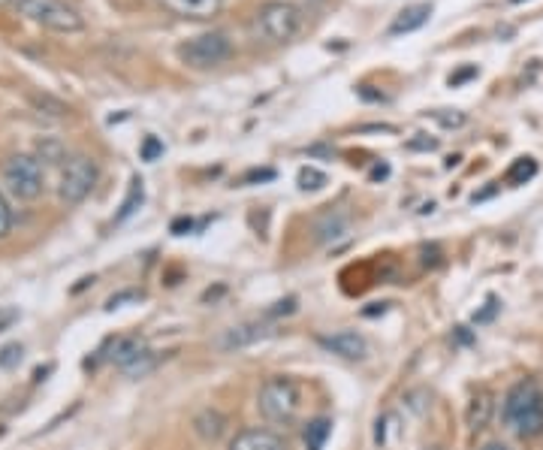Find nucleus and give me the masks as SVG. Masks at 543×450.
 <instances>
[{
	"mask_svg": "<svg viewBox=\"0 0 543 450\" xmlns=\"http://www.w3.org/2000/svg\"><path fill=\"white\" fill-rule=\"evenodd\" d=\"M480 76V70L477 67H462V70H456V73H450V88H459V85H465L468 79H477Z\"/></svg>",
	"mask_w": 543,
	"mask_h": 450,
	"instance_id": "25",
	"label": "nucleus"
},
{
	"mask_svg": "<svg viewBox=\"0 0 543 450\" xmlns=\"http://www.w3.org/2000/svg\"><path fill=\"white\" fill-rule=\"evenodd\" d=\"M269 330H266V324H260V321H251V324H239V327H233V330H227L221 339H218V348H224V351H236V348H245V345H254L257 339H263Z\"/></svg>",
	"mask_w": 543,
	"mask_h": 450,
	"instance_id": "12",
	"label": "nucleus"
},
{
	"mask_svg": "<svg viewBox=\"0 0 543 450\" xmlns=\"http://www.w3.org/2000/svg\"><path fill=\"white\" fill-rule=\"evenodd\" d=\"M299 31H302V10L296 4H290V0H266V4H260L254 16V34L263 43L281 46L290 43Z\"/></svg>",
	"mask_w": 543,
	"mask_h": 450,
	"instance_id": "2",
	"label": "nucleus"
},
{
	"mask_svg": "<svg viewBox=\"0 0 543 450\" xmlns=\"http://www.w3.org/2000/svg\"><path fill=\"white\" fill-rule=\"evenodd\" d=\"M142 200H145V185H142V179H133V182H130V191H127L124 203H121V212L115 215V221L121 224V221H127L130 215H136L139 206H142Z\"/></svg>",
	"mask_w": 543,
	"mask_h": 450,
	"instance_id": "17",
	"label": "nucleus"
},
{
	"mask_svg": "<svg viewBox=\"0 0 543 450\" xmlns=\"http://www.w3.org/2000/svg\"><path fill=\"white\" fill-rule=\"evenodd\" d=\"M408 148H411V152H435L438 139H429V136L417 133V139H408Z\"/></svg>",
	"mask_w": 543,
	"mask_h": 450,
	"instance_id": "26",
	"label": "nucleus"
},
{
	"mask_svg": "<svg viewBox=\"0 0 543 450\" xmlns=\"http://www.w3.org/2000/svg\"><path fill=\"white\" fill-rule=\"evenodd\" d=\"M272 179H275V170H251V173H245L242 185H251V182H272Z\"/></svg>",
	"mask_w": 543,
	"mask_h": 450,
	"instance_id": "29",
	"label": "nucleus"
},
{
	"mask_svg": "<svg viewBox=\"0 0 543 450\" xmlns=\"http://www.w3.org/2000/svg\"><path fill=\"white\" fill-rule=\"evenodd\" d=\"M233 55V43L227 34L221 31H209V34H200L188 43L178 46V58L181 64H188L194 70H212V67H221L227 58Z\"/></svg>",
	"mask_w": 543,
	"mask_h": 450,
	"instance_id": "5",
	"label": "nucleus"
},
{
	"mask_svg": "<svg viewBox=\"0 0 543 450\" xmlns=\"http://www.w3.org/2000/svg\"><path fill=\"white\" fill-rule=\"evenodd\" d=\"M163 142L157 139V136H145V142H142V148H139V155H142V161H157V158H163Z\"/></svg>",
	"mask_w": 543,
	"mask_h": 450,
	"instance_id": "22",
	"label": "nucleus"
},
{
	"mask_svg": "<svg viewBox=\"0 0 543 450\" xmlns=\"http://www.w3.org/2000/svg\"><path fill=\"white\" fill-rule=\"evenodd\" d=\"M483 450H510V447H507V444H501V441H489Z\"/></svg>",
	"mask_w": 543,
	"mask_h": 450,
	"instance_id": "33",
	"label": "nucleus"
},
{
	"mask_svg": "<svg viewBox=\"0 0 543 450\" xmlns=\"http://www.w3.org/2000/svg\"><path fill=\"white\" fill-rule=\"evenodd\" d=\"M329 432H332V423H329L326 417H317V420H311V423L305 426V432H302V438H305V447H308V450H323V444H326Z\"/></svg>",
	"mask_w": 543,
	"mask_h": 450,
	"instance_id": "16",
	"label": "nucleus"
},
{
	"mask_svg": "<svg viewBox=\"0 0 543 450\" xmlns=\"http://www.w3.org/2000/svg\"><path fill=\"white\" fill-rule=\"evenodd\" d=\"M4 182L13 197L37 200L43 194V167L31 155H16L4 164Z\"/></svg>",
	"mask_w": 543,
	"mask_h": 450,
	"instance_id": "6",
	"label": "nucleus"
},
{
	"mask_svg": "<svg viewBox=\"0 0 543 450\" xmlns=\"http://www.w3.org/2000/svg\"><path fill=\"white\" fill-rule=\"evenodd\" d=\"M317 342H320V348H326L329 354H338L344 360H362V357H366V351H369L366 339H362L359 333H350V330L332 333V336H320Z\"/></svg>",
	"mask_w": 543,
	"mask_h": 450,
	"instance_id": "8",
	"label": "nucleus"
},
{
	"mask_svg": "<svg viewBox=\"0 0 543 450\" xmlns=\"http://www.w3.org/2000/svg\"><path fill=\"white\" fill-rule=\"evenodd\" d=\"M163 10H169L172 16H181V19H212L221 13V4L224 0H157Z\"/></svg>",
	"mask_w": 543,
	"mask_h": 450,
	"instance_id": "9",
	"label": "nucleus"
},
{
	"mask_svg": "<svg viewBox=\"0 0 543 450\" xmlns=\"http://www.w3.org/2000/svg\"><path fill=\"white\" fill-rule=\"evenodd\" d=\"M323 185H326V176L320 170H314V167H302L299 170V188L302 191H320Z\"/></svg>",
	"mask_w": 543,
	"mask_h": 450,
	"instance_id": "20",
	"label": "nucleus"
},
{
	"mask_svg": "<svg viewBox=\"0 0 543 450\" xmlns=\"http://www.w3.org/2000/svg\"><path fill=\"white\" fill-rule=\"evenodd\" d=\"M432 4H411V7H405L396 19H393V25H390V37H402V34H414V31H420V28H426L429 25V19H432Z\"/></svg>",
	"mask_w": 543,
	"mask_h": 450,
	"instance_id": "10",
	"label": "nucleus"
},
{
	"mask_svg": "<svg viewBox=\"0 0 543 450\" xmlns=\"http://www.w3.org/2000/svg\"><path fill=\"white\" fill-rule=\"evenodd\" d=\"M387 173H390V170H387V167H378V170H375V173H372V179H384V176H387Z\"/></svg>",
	"mask_w": 543,
	"mask_h": 450,
	"instance_id": "34",
	"label": "nucleus"
},
{
	"mask_svg": "<svg viewBox=\"0 0 543 450\" xmlns=\"http://www.w3.org/2000/svg\"><path fill=\"white\" fill-rule=\"evenodd\" d=\"M302 405L299 384L293 378L275 375L260 387V411L269 423H293Z\"/></svg>",
	"mask_w": 543,
	"mask_h": 450,
	"instance_id": "4",
	"label": "nucleus"
},
{
	"mask_svg": "<svg viewBox=\"0 0 543 450\" xmlns=\"http://www.w3.org/2000/svg\"><path fill=\"white\" fill-rule=\"evenodd\" d=\"M501 306H498V299L495 296H489L486 299V309H480L477 315H474V324H489L492 318H495V312H498Z\"/></svg>",
	"mask_w": 543,
	"mask_h": 450,
	"instance_id": "27",
	"label": "nucleus"
},
{
	"mask_svg": "<svg viewBox=\"0 0 543 450\" xmlns=\"http://www.w3.org/2000/svg\"><path fill=\"white\" fill-rule=\"evenodd\" d=\"M10 227H13V212H10L4 194H0V239H4V236L10 233Z\"/></svg>",
	"mask_w": 543,
	"mask_h": 450,
	"instance_id": "28",
	"label": "nucleus"
},
{
	"mask_svg": "<svg viewBox=\"0 0 543 450\" xmlns=\"http://www.w3.org/2000/svg\"><path fill=\"white\" fill-rule=\"evenodd\" d=\"M97 176H100V170H97V164L91 158H85V155L70 158L64 164V173H61V188H58L61 200L64 203H82L94 191Z\"/></svg>",
	"mask_w": 543,
	"mask_h": 450,
	"instance_id": "7",
	"label": "nucleus"
},
{
	"mask_svg": "<svg viewBox=\"0 0 543 450\" xmlns=\"http://www.w3.org/2000/svg\"><path fill=\"white\" fill-rule=\"evenodd\" d=\"M504 426L519 438H537L543 432V390L534 378L516 381L501 405Z\"/></svg>",
	"mask_w": 543,
	"mask_h": 450,
	"instance_id": "1",
	"label": "nucleus"
},
{
	"mask_svg": "<svg viewBox=\"0 0 543 450\" xmlns=\"http://www.w3.org/2000/svg\"><path fill=\"white\" fill-rule=\"evenodd\" d=\"M16 318H19V315H16L13 309H7V312H0V333H4V330H7V327H10V324L16 321Z\"/></svg>",
	"mask_w": 543,
	"mask_h": 450,
	"instance_id": "31",
	"label": "nucleus"
},
{
	"mask_svg": "<svg viewBox=\"0 0 543 450\" xmlns=\"http://www.w3.org/2000/svg\"><path fill=\"white\" fill-rule=\"evenodd\" d=\"M230 450H290L287 441L269 429H245L233 438Z\"/></svg>",
	"mask_w": 543,
	"mask_h": 450,
	"instance_id": "11",
	"label": "nucleus"
},
{
	"mask_svg": "<svg viewBox=\"0 0 543 450\" xmlns=\"http://www.w3.org/2000/svg\"><path fill=\"white\" fill-rule=\"evenodd\" d=\"M19 360H22V345H7L4 351H0V366L4 369H13Z\"/></svg>",
	"mask_w": 543,
	"mask_h": 450,
	"instance_id": "24",
	"label": "nucleus"
},
{
	"mask_svg": "<svg viewBox=\"0 0 543 450\" xmlns=\"http://www.w3.org/2000/svg\"><path fill=\"white\" fill-rule=\"evenodd\" d=\"M139 299H142V293H139V290H124V293H115V296L109 299L106 309L112 312V309H121L124 303H139Z\"/></svg>",
	"mask_w": 543,
	"mask_h": 450,
	"instance_id": "23",
	"label": "nucleus"
},
{
	"mask_svg": "<svg viewBox=\"0 0 543 450\" xmlns=\"http://www.w3.org/2000/svg\"><path fill=\"white\" fill-rule=\"evenodd\" d=\"M142 351H145L142 339H118V342H115V351H112V363L124 372Z\"/></svg>",
	"mask_w": 543,
	"mask_h": 450,
	"instance_id": "14",
	"label": "nucleus"
},
{
	"mask_svg": "<svg viewBox=\"0 0 543 450\" xmlns=\"http://www.w3.org/2000/svg\"><path fill=\"white\" fill-rule=\"evenodd\" d=\"M344 230H347V224H344V218H338V215H329V218H326V224H320V227H317V233H320V239H323V242L338 239Z\"/></svg>",
	"mask_w": 543,
	"mask_h": 450,
	"instance_id": "21",
	"label": "nucleus"
},
{
	"mask_svg": "<svg viewBox=\"0 0 543 450\" xmlns=\"http://www.w3.org/2000/svg\"><path fill=\"white\" fill-rule=\"evenodd\" d=\"M537 176V161L534 158H516L510 164V170L504 173V182L507 185H525Z\"/></svg>",
	"mask_w": 543,
	"mask_h": 450,
	"instance_id": "15",
	"label": "nucleus"
},
{
	"mask_svg": "<svg viewBox=\"0 0 543 450\" xmlns=\"http://www.w3.org/2000/svg\"><path fill=\"white\" fill-rule=\"evenodd\" d=\"M432 118H435L441 127H447V130H459V127H465V124H468V115H465V112H459V109H435V112H432Z\"/></svg>",
	"mask_w": 543,
	"mask_h": 450,
	"instance_id": "19",
	"label": "nucleus"
},
{
	"mask_svg": "<svg viewBox=\"0 0 543 450\" xmlns=\"http://www.w3.org/2000/svg\"><path fill=\"white\" fill-rule=\"evenodd\" d=\"M492 408H495V402H492V393L489 390H477L474 396H471V402H468V426L474 429V432H480V429H486V423H489V417H492Z\"/></svg>",
	"mask_w": 543,
	"mask_h": 450,
	"instance_id": "13",
	"label": "nucleus"
},
{
	"mask_svg": "<svg viewBox=\"0 0 543 450\" xmlns=\"http://www.w3.org/2000/svg\"><path fill=\"white\" fill-rule=\"evenodd\" d=\"M191 230H194V221H191V218L172 221V233H175V236H185V233H191Z\"/></svg>",
	"mask_w": 543,
	"mask_h": 450,
	"instance_id": "30",
	"label": "nucleus"
},
{
	"mask_svg": "<svg viewBox=\"0 0 543 450\" xmlns=\"http://www.w3.org/2000/svg\"><path fill=\"white\" fill-rule=\"evenodd\" d=\"M495 191H498V185H495V182H492V185H489V188H486V191H483V194H474V197H471V200H474V203H483V200H486V197H492V194H495Z\"/></svg>",
	"mask_w": 543,
	"mask_h": 450,
	"instance_id": "32",
	"label": "nucleus"
},
{
	"mask_svg": "<svg viewBox=\"0 0 543 450\" xmlns=\"http://www.w3.org/2000/svg\"><path fill=\"white\" fill-rule=\"evenodd\" d=\"M0 4H10L25 19L37 22L55 34H76L85 28L79 10L73 4H67V0H0Z\"/></svg>",
	"mask_w": 543,
	"mask_h": 450,
	"instance_id": "3",
	"label": "nucleus"
},
{
	"mask_svg": "<svg viewBox=\"0 0 543 450\" xmlns=\"http://www.w3.org/2000/svg\"><path fill=\"white\" fill-rule=\"evenodd\" d=\"M423 450H444V447H438V444H432V447H423Z\"/></svg>",
	"mask_w": 543,
	"mask_h": 450,
	"instance_id": "35",
	"label": "nucleus"
},
{
	"mask_svg": "<svg viewBox=\"0 0 543 450\" xmlns=\"http://www.w3.org/2000/svg\"><path fill=\"white\" fill-rule=\"evenodd\" d=\"M154 366H157V357H154V351H148V348H145V351H142V354H139V357H136L127 369H124V375H127V378H145Z\"/></svg>",
	"mask_w": 543,
	"mask_h": 450,
	"instance_id": "18",
	"label": "nucleus"
},
{
	"mask_svg": "<svg viewBox=\"0 0 543 450\" xmlns=\"http://www.w3.org/2000/svg\"><path fill=\"white\" fill-rule=\"evenodd\" d=\"M510 4H522V0H510Z\"/></svg>",
	"mask_w": 543,
	"mask_h": 450,
	"instance_id": "36",
	"label": "nucleus"
}]
</instances>
